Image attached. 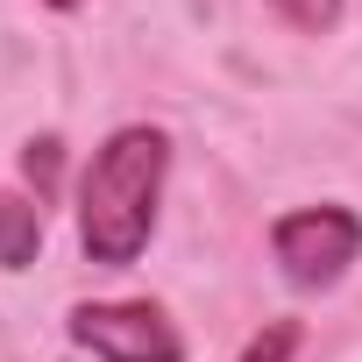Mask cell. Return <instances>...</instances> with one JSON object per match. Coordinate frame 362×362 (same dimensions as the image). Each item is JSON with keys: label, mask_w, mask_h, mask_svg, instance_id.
I'll return each instance as SVG.
<instances>
[{"label": "cell", "mask_w": 362, "mask_h": 362, "mask_svg": "<svg viewBox=\"0 0 362 362\" xmlns=\"http://www.w3.org/2000/svg\"><path fill=\"white\" fill-rule=\"evenodd\" d=\"M270 256L298 291H334L348 263L362 256V214L348 206H291L270 228Z\"/></svg>", "instance_id": "2"}, {"label": "cell", "mask_w": 362, "mask_h": 362, "mask_svg": "<svg viewBox=\"0 0 362 362\" xmlns=\"http://www.w3.org/2000/svg\"><path fill=\"white\" fill-rule=\"evenodd\" d=\"M263 8H270L284 29H298V36H327V29L341 22V0H263Z\"/></svg>", "instance_id": "6"}, {"label": "cell", "mask_w": 362, "mask_h": 362, "mask_svg": "<svg viewBox=\"0 0 362 362\" xmlns=\"http://www.w3.org/2000/svg\"><path fill=\"white\" fill-rule=\"evenodd\" d=\"M43 249V199L0 192V270H29Z\"/></svg>", "instance_id": "4"}, {"label": "cell", "mask_w": 362, "mask_h": 362, "mask_svg": "<svg viewBox=\"0 0 362 362\" xmlns=\"http://www.w3.org/2000/svg\"><path fill=\"white\" fill-rule=\"evenodd\" d=\"M50 8H78V0H50Z\"/></svg>", "instance_id": "8"}, {"label": "cell", "mask_w": 362, "mask_h": 362, "mask_svg": "<svg viewBox=\"0 0 362 362\" xmlns=\"http://www.w3.org/2000/svg\"><path fill=\"white\" fill-rule=\"evenodd\" d=\"M291 355H298V320H270L235 362H291Z\"/></svg>", "instance_id": "7"}, {"label": "cell", "mask_w": 362, "mask_h": 362, "mask_svg": "<svg viewBox=\"0 0 362 362\" xmlns=\"http://www.w3.org/2000/svg\"><path fill=\"white\" fill-rule=\"evenodd\" d=\"M71 341L100 362H185V341L149 298H93L71 305Z\"/></svg>", "instance_id": "3"}, {"label": "cell", "mask_w": 362, "mask_h": 362, "mask_svg": "<svg viewBox=\"0 0 362 362\" xmlns=\"http://www.w3.org/2000/svg\"><path fill=\"white\" fill-rule=\"evenodd\" d=\"M57 170H64V142H57V135H36V142L22 149V177L36 185V199H43V206L57 199Z\"/></svg>", "instance_id": "5"}, {"label": "cell", "mask_w": 362, "mask_h": 362, "mask_svg": "<svg viewBox=\"0 0 362 362\" xmlns=\"http://www.w3.org/2000/svg\"><path fill=\"white\" fill-rule=\"evenodd\" d=\"M163 170H170V142L163 128H114L86 177H78V249L107 270L135 263L149 249L156 228V199H163Z\"/></svg>", "instance_id": "1"}]
</instances>
